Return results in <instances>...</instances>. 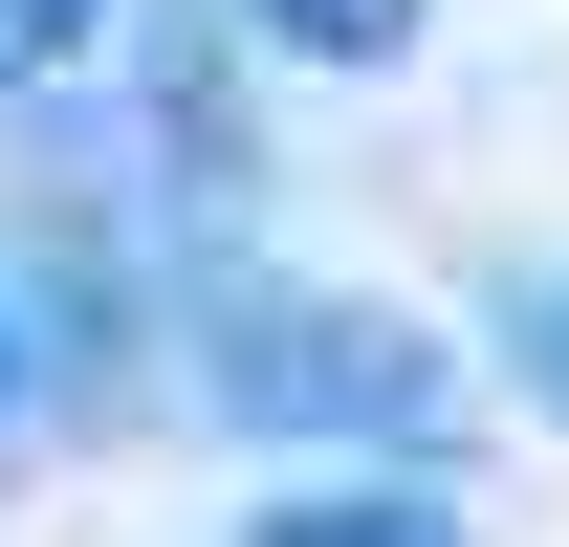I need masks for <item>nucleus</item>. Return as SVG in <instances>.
<instances>
[{
	"label": "nucleus",
	"instance_id": "2",
	"mask_svg": "<svg viewBox=\"0 0 569 547\" xmlns=\"http://www.w3.org/2000/svg\"><path fill=\"white\" fill-rule=\"evenodd\" d=\"M219 547H482V526H460L417 460H284V481H263Z\"/></svg>",
	"mask_w": 569,
	"mask_h": 547
},
{
	"label": "nucleus",
	"instance_id": "5",
	"mask_svg": "<svg viewBox=\"0 0 569 547\" xmlns=\"http://www.w3.org/2000/svg\"><path fill=\"white\" fill-rule=\"evenodd\" d=\"M132 0H0V88H88Z\"/></svg>",
	"mask_w": 569,
	"mask_h": 547
},
{
	"label": "nucleus",
	"instance_id": "3",
	"mask_svg": "<svg viewBox=\"0 0 569 547\" xmlns=\"http://www.w3.org/2000/svg\"><path fill=\"white\" fill-rule=\"evenodd\" d=\"M417 22L438 0H219V44L284 88H372V67H417Z\"/></svg>",
	"mask_w": 569,
	"mask_h": 547
},
{
	"label": "nucleus",
	"instance_id": "6",
	"mask_svg": "<svg viewBox=\"0 0 569 547\" xmlns=\"http://www.w3.org/2000/svg\"><path fill=\"white\" fill-rule=\"evenodd\" d=\"M0 416H22V329H0Z\"/></svg>",
	"mask_w": 569,
	"mask_h": 547
},
{
	"label": "nucleus",
	"instance_id": "1",
	"mask_svg": "<svg viewBox=\"0 0 569 547\" xmlns=\"http://www.w3.org/2000/svg\"><path fill=\"white\" fill-rule=\"evenodd\" d=\"M198 416L284 438V460H438L460 438V350L417 307H372V285H219L198 307Z\"/></svg>",
	"mask_w": 569,
	"mask_h": 547
},
{
	"label": "nucleus",
	"instance_id": "4",
	"mask_svg": "<svg viewBox=\"0 0 569 547\" xmlns=\"http://www.w3.org/2000/svg\"><path fill=\"white\" fill-rule=\"evenodd\" d=\"M482 372H503V395H526V416L569 438V241H548V263H503V285H482Z\"/></svg>",
	"mask_w": 569,
	"mask_h": 547
}]
</instances>
